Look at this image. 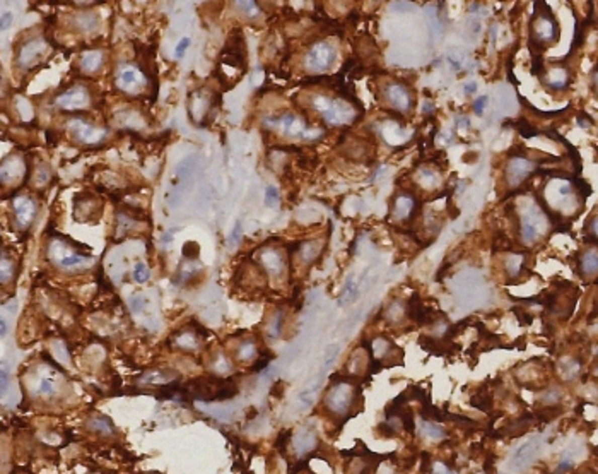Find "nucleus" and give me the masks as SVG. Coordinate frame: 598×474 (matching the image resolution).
<instances>
[{"instance_id":"nucleus-1","label":"nucleus","mask_w":598,"mask_h":474,"mask_svg":"<svg viewBox=\"0 0 598 474\" xmlns=\"http://www.w3.org/2000/svg\"><path fill=\"white\" fill-rule=\"evenodd\" d=\"M76 241L51 240L48 243V260L50 264L63 273H77L86 270L93 265V255L86 252H79Z\"/></svg>"},{"instance_id":"nucleus-2","label":"nucleus","mask_w":598,"mask_h":474,"mask_svg":"<svg viewBox=\"0 0 598 474\" xmlns=\"http://www.w3.org/2000/svg\"><path fill=\"white\" fill-rule=\"evenodd\" d=\"M48 41L41 34L21 38L14 51V63L21 72H28L41 63L48 55Z\"/></svg>"},{"instance_id":"nucleus-3","label":"nucleus","mask_w":598,"mask_h":474,"mask_svg":"<svg viewBox=\"0 0 598 474\" xmlns=\"http://www.w3.org/2000/svg\"><path fill=\"white\" fill-rule=\"evenodd\" d=\"M65 128H67L68 136H70L77 144H82V146L101 144L108 136V132L103 127H98V125L91 123L88 120L77 118V117L67 120Z\"/></svg>"},{"instance_id":"nucleus-4","label":"nucleus","mask_w":598,"mask_h":474,"mask_svg":"<svg viewBox=\"0 0 598 474\" xmlns=\"http://www.w3.org/2000/svg\"><path fill=\"white\" fill-rule=\"evenodd\" d=\"M115 86L120 93L137 96L147 89V76L135 65H120L115 74Z\"/></svg>"},{"instance_id":"nucleus-5","label":"nucleus","mask_w":598,"mask_h":474,"mask_svg":"<svg viewBox=\"0 0 598 474\" xmlns=\"http://www.w3.org/2000/svg\"><path fill=\"white\" fill-rule=\"evenodd\" d=\"M265 123L272 128H280L284 132V136L289 137H297V139H313L315 133H311L310 125L305 118L297 117V115L291 113V111H285V113L279 115V117H268L265 118Z\"/></svg>"},{"instance_id":"nucleus-6","label":"nucleus","mask_w":598,"mask_h":474,"mask_svg":"<svg viewBox=\"0 0 598 474\" xmlns=\"http://www.w3.org/2000/svg\"><path fill=\"white\" fill-rule=\"evenodd\" d=\"M12 208V218H14V225L17 230L26 231L33 226L34 219L38 216V200L33 195L28 193H21L16 195L11 202Z\"/></svg>"},{"instance_id":"nucleus-7","label":"nucleus","mask_w":598,"mask_h":474,"mask_svg":"<svg viewBox=\"0 0 598 474\" xmlns=\"http://www.w3.org/2000/svg\"><path fill=\"white\" fill-rule=\"evenodd\" d=\"M91 101H93V96H91V91H89L88 86L76 84V86H72V88L65 89L63 93L57 94L53 105L57 106L58 110L77 111V110H84V108H88V106H91Z\"/></svg>"},{"instance_id":"nucleus-8","label":"nucleus","mask_w":598,"mask_h":474,"mask_svg":"<svg viewBox=\"0 0 598 474\" xmlns=\"http://www.w3.org/2000/svg\"><path fill=\"white\" fill-rule=\"evenodd\" d=\"M335 48L327 41H316L305 55V65L310 72H323L335 62Z\"/></svg>"},{"instance_id":"nucleus-9","label":"nucleus","mask_w":598,"mask_h":474,"mask_svg":"<svg viewBox=\"0 0 598 474\" xmlns=\"http://www.w3.org/2000/svg\"><path fill=\"white\" fill-rule=\"evenodd\" d=\"M202 327H185V329L176 330L175 334H171L170 344L173 350L181 351V353H197L202 346Z\"/></svg>"},{"instance_id":"nucleus-10","label":"nucleus","mask_w":598,"mask_h":474,"mask_svg":"<svg viewBox=\"0 0 598 474\" xmlns=\"http://www.w3.org/2000/svg\"><path fill=\"white\" fill-rule=\"evenodd\" d=\"M175 382H178V373L170 368L149 370L137 378V385L145 387V389H164Z\"/></svg>"},{"instance_id":"nucleus-11","label":"nucleus","mask_w":598,"mask_h":474,"mask_svg":"<svg viewBox=\"0 0 598 474\" xmlns=\"http://www.w3.org/2000/svg\"><path fill=\"white\" fill-rule=\"evenodd\" d=\"M419 346L432 356H446L450 353L460 351L462 346L457 343H444L441 337H432L429 334L419 335Z\"/></svg>"},{"instance_id":"nucleus-12","label":"nucleus","mask_w":598,"mask_h":474,"mask_svg":"<svg viewBox=\"0 0 598 474\" xmlns=\"http://www.w3.org/2000/svg\"><path fill=\"white\" fill-rule=\"evenodd\" d=\"M285 257L277 248H262L260 252V265L270 276H280L285 269Z\"/></svg>"},{"instance_id":"nucleus-13","label":"nucleus","mask_w":598,"mask_h":474,"mask_svg":"<svg viewBox=\"0 0 598 474\" xmlns=\"http://www.w3.org/2000/svg\"><path fill=\"white\" fill-rule=\"evenodd\" d=\"M33 394L36 399L50 402L58 397V385H57V378L53 375L48 373H41L38 375V380L34 382L33 387Z\"/></svg>"},{"instance_id":"nucleus-14","label":"nucleus","mask_w":598,"mask_h":474,"mask_svg":"<svg viewBox=\"0 0 598 474\" xmlns=\"http://www.w3.org/2000/svg\"><path fill=\"white\" fill-rule=\"evenodd\" d=\"M387 98L398 111L409 110V108L412 110V105H410V103H412L410 101V89H409V86L402 84L400 81H397V84L387 86Z\"/></svg>"},{"instance_id":"nucleus-15","label":"nucleus","mask_w":598,"mask_h":474,"mask_svg":"<svg viewBox=\"0 0 598 474\" xmlns=\"http://www.w3.org/2000/svg\"><path fill=\"white\" fill-rule=\"evenodd\" d=\"M17 274H19L17 260L7 250L0 248V286H11V284H14Z\"/></svg>"},{"instance_id":"nucleus-16","label":"nucleus","mask_w":598,"mask_h":474,"mask_svg":"<svg viewBox=\"0 0 598 474\" xmlns=\"http://www.w3.org/2000/svg\"><path fill=\"white\" fill-rule=\"evenodd\" d=\"M103 63H105V51L103 50H88L79 58V69L86 76L98 74L103 69Z\"/></svg>"},{"instance_id":"nucleus-17","label":"nucleus","mask_w":598,"mask_h":474,"mask_svg":"<svg viewBox=\"0 0 598 474\" xmlns=\"http://www.w3.org/2000/svg\"><path fill=\"white\" fill-rule=\"evenodd\" d=\"M86 428H88L91 433L99 435V437H103V438H111L118 433L113 425V421H111L108 416H103V415L91 416L89 420L86 421Z\"/></svg>"},{"instance_id":"nucleus-18","label":"nucleus","mask_w":598,"mask_h":474,"mask_svg":"<svg viewBox=\"0 0 598 474\" xmlns=\"http://www.w3.org/2000/svg\"><path fill=\"white\" fill-rule=\"evenodd\" d=\"M24 173V161L19 158H7L0 163V183H14Z\"/></svg>"},{"instance_id":"nucleus-19","label":"nucleus","mask_w":598,"mask_h":474,"mask_svg":"<svg viewBox=\"0 0 598 474\" xmlns=\"http://www.w3.org/2000/svg\"><path fill=\"white\" fill-rule=\"evenodd\" d=\"M492 404H494V399H492V394H489V392H477V394L470 397V406L485 413V415L492 413V408H494Z\"/></svg>"},{"instance_id":"nucleus-20","label":"nucleus","mask_w":598,"mask_h":474,"mask_svg":"<svg viewBox=\"0 0 598 474\" xmlns=\"http://www.w3.org/2000/svg\"><path fill=\"white\" fill-rule=\"evenodd\" d=\"M424 308V303H422V298H420L419 293H412V296L407 301V307H405V315L409 320L415 322L417 320V317L420 315V312H422Z\"/></svg>"},{"instance_id":"nucleus-21","label":"nucleus","mask_w":598,"mask_h":474,"mask_svg":"<svg viewBox=\"0 0 598 474\" xmlns=\"http://www.w3.org/2000/svg\"><path fill=\"white\" fill-rule=\"evenodd\" d=\"M511 127H514L516 130L519 132V136L523 137V139H534V137L539 136V128L535 127V125H532L528 122L527 118H518L514 120L513 123H511Z\"/></svg>"},{"instance_id":"nucleus-22","label":"nucleus","mask_w":598,"mask_h":474,"mask_svg":"<svg viewBox=\"0 0 598 474\" xmlns=\"http://www.w3.org/2000/svg\"><path fill=\"white\" fill-rule=\"evenodd\" d=\"M257 353H260V351H257V344H255L253 339H245V341L236 348V355H238V360L240 361H250Z\"/></svg>"},{"instance_id":"nucleus-23","label":"nucleus","mask_w":598,"mask_h":474,"mask_svg":"<svg viewBox=\"0 0 598 474\" xmlns=\"http://www.w3.org/2000/svg\"><path fill=\"white\" fill-rule=\"evenodd\" d=\"M444 418H446L448 421H452V423L462 426V428H472V430L479 428V423H475V421L470 420L469 416H463V415H457V413L446 411V413H444Z\"/></svg>"},{"instance_id":"nucleus-24","label":"nucleus","mask_w":598,"mask_h":474,"mask_svg":"<svg viewBox=\"0 0 598 474\" xmlns=\"http://www.w3.org/2000/svg\"><path fill=\"white\" fill-rule=\"evenodd\" d=\"M398 418H400V423H402L404 432L409 433V435H414V432H415V420H414V411H412V409L404 408L400 411V415H398Z\"/></svg>"},{"instance_id":"nucleus-25","label":"nucleus","mask_w":598,"mask_h":474,"mask_svg":"<svg viewBox=\"0 0 598 474\" xmlns=\"http://www.w3.org/2000/svg\"><path fill=\"white\" fill-rule=\"evenodd\" d=\"M407 394H409L410 400H417V402H420V404L431 402V395H429V392L424 390L420 385H409Z\"/></svg>"},{"instance_id":"nucleus-26","label":"nucleus","mask_w":598,"mask_h":474,"mask_svg":"<svg viewBox=\"0 0 598 474\" xmlns=\"http://www.w3.org/2000/svg\"><path fill=\"white\" fill-rule=\"evenodd\" d=\"M571 183L576 187V190L579 192V197H581V200L588 199V197L591 195V187L590 183L586 182V180H583L581 176H571Z\"/></svg>"},{"instance_id":"nucleus-27","label":"nucleus","mask_w":598,"mask_h":474,"mask_svg":"<svg viewBox=\"0 0 598 474\" xmlns=\"http://www.w3.org/2000/svg\"><path fill=\"white\" fill-rule=\"evenodd\" d=\"M132 278H133V281H135V283H147V281H149V278H151L149 267H147L144 262H138V264L133 267V270H132Z\"/></svg>"},{"instance_id":"nucleus-28","label":"nucleus","mask_w":598,"mask_h":474,"mask_svg":"<svg viewBox=\"0 0 598 474\" xmlns=\"http://www.w3.org/2000/svg\"><path fill=\"white\" fill-rule=\"evenodd\" d=\"M376 432H378L380 437H383L385 440H390V438H397L398 437L397 428L390 425L388 421H381V423L376 426Z\"/></svg>"},{"instance_id":"nucleus-29","label":"nucleus","mask_w":598,"mask_h":474,"mask_svg":"<svg viewBox=\"0 0 598 474\" xmlns=\"http://www.w3.org/2000/svg\"><path fill=\"white\" fill-rule=\"evenodd\" d=\"M511 310H513V313H514V317H516V320L519 322V325L527 327V325H532V324H534V318H535V317L532 315V313H527L525 310L519 308V307H513Z\"/></svg>"},{"instance_id":"nucleus-30","label":"nucleus","mask_w":598,"mask_h":474,"mask_svg":"<svg viewBox=\"0 0 598 474\" xmlns=\"http://www.w3.org/2000/svg\"><path fill=\"white\" fill-rule=\"evenodd\" d=\"M424 430H426V433L429 435V437L436 438V440H441V438H444L446 435H448V433H446V430H443L441 426H437V423L436 425L426 423V425H424Z\"/></svg>"},{"instance_id":"nucleus-31","label":"nucleus","mask_w":598,"mask_h":474,"mask_svg":"<svg viewBox=\"0 0 598 474\" xmlns=\"http://www.w3.org/2000/svg\"><path fill=\"white\" fill-rule=\"evenodd\" d=\"M50 176H51V170L46 165H41L36 170V173H34V183H38V185L46 183L50 180Z\"/></svg>"},{"instance_id":"nucleus-32","label":"nucleus","mask_w":598,"mask_h":474,"mask_svg":"<svg viewBox=\"0 0 598 474\" xmlns=\"http://www.w3.org/2000/svg\"><path fill=\"white\" fill-rule=\"evenodd\" d=\"M545 60L544 57H532V74L535 77H542V74L545 72Z\"/></svg>"},{"instance_id":"nucleus-33","label":"nucleus","mask_w":598,"mask_h":474,"mask_svg":"<svg viewBox=\"0 0 598 474\" xmlns=\"http://www.w3.org/2000/svg\"><path fill=\"white\" fill-rule=\"evenodd\" d=\"M236 6H238V7H243L241 11L245 12V14L248 16V17H255V16L260 14L258 4H255V2H238Z\"/></svg>"},{"instance_id":"nucleus-34","label":"nucleus","mask_w":598,"mask_h":474,"mask_svg":"<svg viewBox=\"0 0 598 474\" xmlns=\"http://www.w3.org/2000/svg\"><path fill=\"white\" fill-rule=\"evenodd\" d=\"M432 471V460L429 452H420V474H427Z\"/></svg>"},{"instance_id":"nucleus-35","label":"nucleus","mask_w":598,"mask_h":474,"mask_svg":"<svg viewBox=\"0 0 598 474\" xmlns=\"http://www.w3.org/2000/svg\"><path fill=\"white\" fill-rule=\"evenodd\" d=\"M576 122H578L579 127H583V128H588L590 125H595V120H593L586 111H578V113H576Z\"/></svg>"},{"instance_id":"nucleus-36","label":"nucleus","mask_w":598,"mask_h":474,"mask_svg":"<svg viewBox=\"0 0 598 474\" xmlns=\"http://www.w3.org/2000/svg\"><path fill=\"white\" fill-rule=\"evenodd\" d=\"M277 199H279V190H277L275 187H267L265 190V204L268 208H272V206L275 204Z\"/></svg>"},{"instance_id":"nucleus-37","label":"nucleus","mask_w":598,"mask_h":474,"mask_svg":"<svg viewBox=\"0 0 598 474\" xmlns=\"http://www.w3.org/2000/svg\"><path fill=\"white\" fill-rule=\"evenodd\" d=\"M489 101V98L485 96V94H482V96H479L477 100L474 101V111H475V115H479V117H482L484 115V108H485V103Z\"/></svg>"},{"instance_id":"nucleus-38","label":"nucleus","mask_w":598,"mask_h":474,"mask_svg":"<svg viewBox=\"0 0 598 474\" xmlns=\"http://www.w3.org/2000/svg\"><path fill=\"white\" fill-rule=\"evenodd\" d=\"M12 19H14V17H12L11 12H4V14L0 16V33H2V31H7V29L11 28V26H12Z\"/></svg>"},{"instance_id":"nucleus-39","label":"nucleus","mask_w":598,"mask_h":474,"mask_svg":"<svg viewBox=\"0 0 598 474\" xmlns=\"http://www.w3.org/2000/svg\"><path fill=\"white\" fill-rule=\"evenodd\" d=\"M494 455L492 454H487L485 455V460H484V471L485 474H496V466H494Z\"/></svg>"},{"instance_id":"nucleus-40","label":"nucleus","mask_w":598,"mask_h":474,"mask_svg":"<svg viewBox=\"0 0 598 474\" xmlns=\"http://www.w3.org/2000/svg\"><path fill=\"white\" fill-rule=\"evenodd\" d=\"M188 45H190V38H183V40H181V41L178 43V45H176V51H175L176 58H181V57H183L186 48H188Z\"/></svg>"},{"instance_id":"nucleus-41","label":"nucleus","mask_w":598,"mask_h":474,"mask_svg":"<svg viewBox=\"0 0 598 474\" xmlns=\"http://www.w3.org/2000/svg\"><path fill=\"white\" fill-rule=\"evenodd\" d=\"M573 469H574V464L571 462L569 459H567V460H562V462L559 464V467L556 469V472H554V474H564L567 471H573Z\"/></svg>"},{"instance_id":"nucleus-42","label":"nucleus","mask_w":598,"mask_h":474,"mask_svg":"<svg viewBox=\"0 0 598 474\" xmlns=\"http://www.w3.org/2000/svg\"><path fill=\"white\" fill-rule=\"evenodd\" d=\"M240 238H241V221H236L235 230L231 231V236H229V241H231V245H235L240 241Z\"/></svg>"},{"instance_id":"nucleus-43","label":"nucleus","mask_w":598,"mask_h":474,"mask_svg":"<svg viewBox=\"0 0 598 474\" xmlns=\"http://www.w3.org/2000/svg\"><path fill=\"white\" fill-rule=\"evenodd\" d=\"M450 265H452V264H450L448 260L443 262V265L439 267V270H437V274H436V278H434L437 283H443V279H444L446 273H448V267H450Z\"/></svg>"},{"instance_id":"nucleus-44","label":"nucleus","mask_w":598,"mask_h":474,"mask_svg":"<svg viewBox=\"0 0 598 474\" xmlns=\"http://www.w3.org/2000/svg\"><path fill=\"white\" fill-rule=\"evenodd\" d=\"M477 158H479V154L475 153V151H470V153H465V154H463V156H462V161H463V163H474Z\"/></svg>"},{"instance_id":"nucleus-45","label":"nucleus","mask_w":598,"mask_h":474,"mask_svg":"<svg viewBox=\"0 0 598 474\" xmlns=\"http://www.w3.org/2000/svg\"><path fill=\"white\" fill-rule=\"evenodd\" d=\"M513 348H518L519 351H525V348H527V339H525V335H521L519 339H516V341L513 343Z\"/></svg>"},{"instance_id":"nucleus-46","label":"nucleus","mask_w":598,"mask_h":474,"mask_svg":"<svg viewBox=\"0 0 598 474\" xmlns=\"http://www.w3.org/2000/svg\"><path fill=\"white\" fill-rule=\"evenodd\" d=\"M6 94H7V88H6V81H4L2 74H0V101L6 100Z\"/></svg>"},{"instance_id":"nucleus-47","label":"nucleus","mask_w":598,"mask_h":474,"mask_svg":"<svg viewBox=\"0 0 598 474\" xmlns=\"http://www.w3.org/2000/svg\"><path fill=\"white\" fill-rule=\"evenodd\" d=\"M463 89H465L469 94L475 93V91H477V83H467L465 86H463Z\"/></svg>"},{"instance_id":"nucleus-48","label":"nucleus","mask_w":598,"mask_h":474,"mask_svg":"<svg viewBox=\"0 0 598 474\" xmlns=\"http://www.w3.org/2000/svg\"><path fill=\"white\" fill-rule=\"evenodd\" d=\"M7 334V322L6 318L0 315V335H6Z\"/></svg>"},{"instance_id":"nucleus-49","label":"nucleus","mask_w":598,"mask_h":474,"mask_svg":"<svg viewBox=\"0 0 598 474\" xmlns=\"http://www.w3.org/2000/svg\"><path fill=\"white\" fill-rule=\"evenodd\" d=\"M450 63H452V67L455 69V71H460V69H462L460 62H458V60H455V58H452V57H450Z\"/></svg>"},{"instance_id":"nucleus-50","label":"nucleus","mask_w":598,"mask_h":474,"mask_svg":"<svg viewBox=\"0 0 598 474\" xmlns=\"http://www.w3.org/2000/svg\"><path fill=\"white\" fill-rule=\"evenodd\" d=\"M145 474H159V472H145Z\"/></svg>"}]
</instances>
